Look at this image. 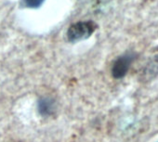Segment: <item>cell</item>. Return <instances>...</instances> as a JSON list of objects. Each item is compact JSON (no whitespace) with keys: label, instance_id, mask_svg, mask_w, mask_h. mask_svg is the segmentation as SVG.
<instances>
[{"label":"cell","instance_id":"1","mask_svg":"<svg viewBox=\"0 0 158 142\" xmlns=\"http://www.w3.org/2000/svg\"><path fill=\"white\" fill-rule=\"evenodd\" d=\"M96 29L97 24L92 21L77 22L68 28L66 37L69 42L76 43L89 38Z\"/></svg>","mask_w":158,"mask_h":142},{"label":"cell","instance_id":"2","mask_svg":"<svg viewBox=\"0 0 158 142\" xmlns=\"http://www.w3.org/2000/svg\"><path fill=\"white\" fill-rule=\"evenodd\" d=\"M137 59L135 52L129 51L119 56L114 62L112 67V75L115 79H121L126 76L131 64Z\"/></svg>","mask_w":158,"mask_h":142},{"label":"cell","instance_id":"3","mask_svg":"<svg viewBox=\"0 0 158 142\" xmlns=\"http://www.w3.org/2000/svg\"><path fill=\"white\" fill-rule=\"evenodd\" d=\"M37 109H38L40 115H42L44 117H48L54 113V112L56 110V104L52 99L44 97L38 100Z\"/></svg>","mask_w":158,"mask_h":142},{"label":"cell","instance_id":"4","mask_svg":"<svg viewBox=\"0 0 158 142\" xmlns=\"http://www.w3.org/2000/svg\"><path fill=\"white\" fill-rule=\"evenodd\" d=\"M46 0H22V5L28 9H38L40 8Z\"/></svg>","mask_w":158,"mask_h":142}]
</instances>
